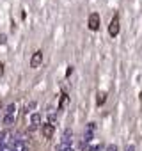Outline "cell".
<instances>
[{
  "label": "cell",
  "instance_id": "1",
  "mask_svg": "<svg viewBox=\"0 0 142 151\" xmlns=\"http://www.w3.org/2000/svg\"><path fill=\"white\" fill-rule=\"evenodd\" d=\"M108 34L112 36V37H116V36L119 34V16H117V14L114 16V20H112L110 25H108Z\"/></svg>",
  "mask_w": 142,
  "mask_h": 151
},
{
  "label": "cell",
  "instance_id": "2",
  "mask_svg": "<svg viewBox=\"0 0 142 151\" xmlns=\"http://www.w3.org/2000/svg\"><path fill=\"white\" fill-rule=\"evenodd\" d=\"M87 25H89L91 30H98V28H99V14H98V13H93V14H91Z\"/></svg>",
  "mask_w": 142,
  "mask_h": 151
},
{
  "label": "cell",
  "instance_id": "3",
  "mask_svg": "<svg viewBox=\"0 0 142 151\" xmlns=\"http://www.w3.org/2000/svg\"><path fill=\"white\" fill-rule=\"evenodd\" d=\"M41 62H43V52H36L32 55V59H30V66H32V68H39Z\"/></svg>",
  "mask_w": 142,
  "mask_h": 151
},
{
  "label": "cell",
  "instance_id": "4",
  "mask_svg": "<svg viewBox=\"0 0 142 151\" xmlns=\"http://www.w3.org/2000/svg\"><path fill=\"white\" fill-rule=\"evenodd\" d=\"M43 135H45L46 139H50V137L53 135V125H52V123L43 125Z\"/></svg>",
  "mask_w": 142,
  "mask_h": 151
},
{
  "label": "cell",
  "instance_id": "5",
  "mask_svg": "<svg viewBox=\"0 0 142 151\" xmlns=\"http://www.w3.org/2000/svg\"><path fill=\"white\" fill-rule=\"evenodd\" d=\"M30 123H32V130H34V128H37L39 125H41V114L34 112L32 116H30Z\"/></svg>",
  "mask_w": 142,
  "mask_h": 151
},
{
  "label": "cell",
  "instance_id": "6",
  "mask_svg": "<svg viewBox=\"0 0 142 151\" xmlns=\"http://www.w3.org/2000/svg\"><path fill=\"white\" fill-rule=\"evenodd\" d=\"M55 151H73V146H71V144H66V142H60V144L55 148Z\"/></svg>",
  "mask_w": 142,
  "mask_h": 151
},
{
  "label": "cell",
  "instance_id": "7",
  "mask_svg": "<svg viewBox=\"0 0 142 151\" xmlns=\"http://www.w3.org/2000/svg\"><path fill=\"white\" fill-rule=\"evenodd\" d=\"M71 139H73V132H71V130H66V132H64V135H62V142L71 144Z\"/></svg>",
  "mask_w": 142,
  "mask_h": 151
},
{
  "label": "cell",
  "instance_id": "8",
  "mask_svg": "<svg viewBox=\"0 0 142 151\" xmlns=\"http://www.w3.org/2000/svg\"><path fill=\"white\" fill-rule=\"evenodd\" d=\"M107 102V93H98V96H96V103L98 105H103Z\"/></svg>",
  "mask_w": 142,
  "mask_h": 151
},
{
  "label": "cell",
  "instance_id": "9",
  "mask_svg": "<svg viewBox=\"0 0 142 151\" xmlns=\"http://www.w3.org/2000/svg\"><path fill=\"white\" fill-rule=\"evenodd\" d=\"M4 123H5V125H13V123H14V114H7V116L4 117Z\"/></svg>",
  "mask_w": 142,
  "mask_h": 151
},
{
  "label": "cell",
  "instance_id": "10",
  "mask_svg": "<svg viewBox=\"0 0 142 151\" xmlns=\"http://www.w3.org/2000/svg\"><path fill=\"white\" fill-rule=\"evenodd\" d=\"M66 102H68V94L64 93L62 96H60V103H59V108H62V107L66 105Z\"/></svg>",
  "mask_w": 142,
  "mask_h": 151
},
{
  "label": "cell",
  "instance_id": "11",
  "mask_svg": "<svg viewBox=\"0 0 142 151\" xmlns=\"http://www.w3.org/2000/svg\"><path fill=\"white\" fill-rule=\"evenodd\" d=\"M16 112V105L11 103V105H7V114H14Z\"/></svg>",
  "mask_w": 142,
  "mask_h": 151
},
{
  "label": "cell",
  "instance_id": "12",
  "mask_svg": "<svg viewBox=\"0 0 142 151\" xmlns=\"http://www.w3.org/2000/svg\"><path fill=\"white\" fill-rule=\"evenodd\" d=\"M99 149H101L99 144H94V146H91V148H89V151H99Z\"/></svg>",
  "mask_w": 142,
  "mask_h": 151
},
{
  "label": "cell",
  "instance_id": "13",
  "mask_svg": "<svg viewBox=\"0 0 142 151\" xmlns=\"http://www.w3.org/2000/svg\"><path fill=\"white\" fill-rule=\"evenodd\" d=\"M124 151H135V146H131V144H130V146L124 148Z\"/></svg>",
  "mask_w": 142,
  "mask_h": 151
},
{
  "label": "cell",
  "instance_id": "14",
  "mask_svg": "<svg viewBox=\"0 0 142 151\" xmlns=\"http://www.w3.org/2000/svg\"><path fill=\"white\" fill-rule=\"evenodd\" d=\"M71 73H73V68H71V66H69V68H68V71H66V77H69Z\"/></svg>",
  "mask_w": 142,
  "mask_h": 151
},
{
  "label": "cell",
  "instance_id": "15",
  "mask_svg": "<svg viewBox=\"0 0 142 151\" xmlns=\"http://www.w3.org/2000/svg\"><path fill=\"white\" fill-rule=\"evenodd\" d=\"M2 75H4V64L0 62V77H2Z\"/></svg>",
  "mask_w": 142,
  "mask_h": 151
},
{
  "label": "cell",
  "instance_id": "16",
  "mask_svg": "<svg viewBox=\"0 0 142 151\" xmlns=\"http://www.w3.org/2000/svg\"><path fill=\"white\" fill-rule=\"evenodd\" d=\"M34 107H36V102H30V105L27 107V110H28V108H34Z\"/></svg>",
  "mask_w": 142,
  "mask_h": 151
},
{
  "label": "cell",
  "instance_id": "17",
  "mask_svg": "<svg viewBox=\"0 0 142 151\" xmlns=\"http://www.w3.org/2000/svg\"><path fill=\"white\" fill-rule=\"evenodd\" d=\"M107 149H108V151H117V148H116V146H108Z\"/></svg>",
  "mask_w": 142,
  "mask_h": 151
}]
</instances>
